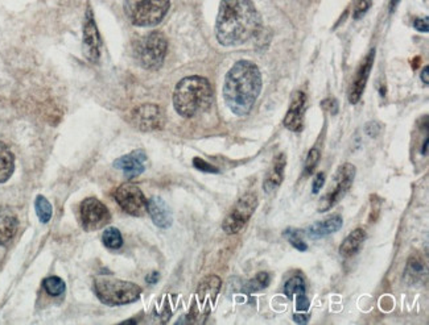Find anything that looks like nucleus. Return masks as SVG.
<instances>
[{
	"mask_svg": "<svg viewBox=\"0 0 429 325\" xmlns=\"http://www.w3.org/2000/svg\"><path fill=\"white\" fill-rule=\"evenodd\" d=\"M262 30V19L251 0H222L216 36L223 47H238Z\"/></svg>",
	"mask_w": 429,
	"mask_h": 325,
	"instance_id": "f257e3e1",
	"label": "nucleus"
},
{
	"mask_svg": "<svg viewBox=\"0 0 429 325\" xmlns=\"http://www.w3.org/2000/svg\"><path fill=\"white\" fill-rule=\"evenodd\" d=\"M371 7V0H354V19H361L365 16Z\"/></svg>",
	"mask_w": 429,
	"mask_h": 325,
	"instance_id": "7c9ffc66",
	"label": "nucleus"
},
{
	"mask_svg": "<svg viewBox=\"0 0 429 325\" xmlns=\"http://www.w3.org/2000/svg\"><path fill=\"white\" fill-rule=\"evenodd\" d=\"M344 225V220L339 215H332V216L325 218V220H321V221H316L315 224H312L305 234L312 238V240H320V238H324L329 234H333V233L338 232Z\"/></svg>",
	"mask_w": 429,
	"mask_h": 325,
	"instance_id": "f3484780",
	"label": "nucleus"
},
{
	"mask_svg": "<svg viewBox=\"0 0 429 325\" xmlns=\"http://www.w3.org/2000/svg\"><path fill=\"white\" fill-rule=\"evenodd\" d=\"M427 148H428V139H426V142H424V148L421 149V153H423V155H427Z\"/></svg>",
	"mask_w": 429,
	"mask_h": 325,
	"instance_id": "a19ab883",
	"label": "nucleus"
},
{
	"mask_svg": "<svg viewBox=\"0 0 429 325\" xmlns=\"http://www.w3.org/2000/svg\"><path fill=\"white\" fill-rule=\"evenodd\" d=\"M101 45H102L101 36L96 28L93 14L89 10L86 12L85 25H83V53H85V57L90 63H98L99 56H101Z\"/></svg>",
	"mask_w": 429,
	"mask_h": 325,
	"instance_id": "f8f14e48",
	"label": "nucleus"
},
{
	"mask_svg": "<svg viewBox=\"0 0 429 325\" xmlns=\"http://www.w3.org/2000/svg\"><path fill=\"white\" fill-rule=\"evenodd\" d=\"M171 0H126L125 10L136 27H155L169 11Z\"/></svg>",
	"mask_w": 429,
	"mask_h": 325,
	"instance_id": "39448f33",
	"label": "nucleus"
},
{
	"mask_svg": "<svg viewBox=\"0 0 429 325\" xmlns=\"http://www.w3.org/2000/svg\"><path fill=\"white\" fill-rule=\"evenodd\" d=\"M80 218L82 228L92 232L105 227L112 220V214L102 201L87 198L81 203Z\"/></svg>",
	"mask_w": 429,
	"mask_h": 325,
	"instance_id": "1a4fd4ad",
	"label": "nucleus"
},
{
	"mask_svg": "<svg viewBox=\"0 0 429 325\" xmlns=\"http://www.w3.org/2000/svg\"><path fill=\"white\" fill-rule=\"evenodd\" d=\"M193 165L196 169L198 170L205 171V172H218V169L210 164H207V161H204L202 158H194L193 159Z\"/></svg>",
	"mask_w": 429,
	"mask_h": 325,
	"instance_id": "2f4dec72",
	"label": "nucleus"
},
{
	"mask_svg": "<svg viewBox=\"0 0 429 325\" xmlns=\"http://www.w3.org/2000/svg\"><path fill=\"white\" fill-rule=\"evenodd\" d=\"M428 17H426V19H416V20L413 21L415 30H417L419 32L427 33V32H428Z\"/></svg>",
	"mask_w": 429,
	"mask_h": 325,
	"instance_id": "c9c22d12",
	"label": "nucleus"
},
{
	"mask_svg": "<svg viewBox=\"0 0 429 325\" xmlns=\"http://www.w3.org/2000/svg\"><path fill=\"white\" fill-rule=\"evenodd\" d=\"M160 279V274L158 271H154V273H151L145 280H147V283H149V284H155V283H158Z\"/></svg>",
	"mask_w": 429,
	"mask_h": 325,
	"instance_id": "58836bf2",
	"label": "nucleus"
},
{
	"mask_svg": "<svg viewBox=\"0 0 429 325\" xmlns=\"http://www.w3.org/2000/svg\"><path fill=\"white\" fill-rule=\"evenodd\" d=\"M147 212L149 214L154 224L163 229L169 228L174 223V216L169 205L160 197H152L147 201Z\"/></svg>",
	"mask_w": 429,
	"mask_h": 325,
	"instance_id": "dca6fc26",
	"label": "nucleus"
},
{
	"mask_svg": "<svg viewBox=\"0 0 429 325\" xmlns=\"http://www.w3.org/2000/svg\"><path fill=\"white\" fill-rule=\"evenodd\" d=\"M421 79H423V82H424L426 85H428V66H424V69H423V73H421Z\"/></svg>",
	"mask_w": 429,
	"mask_h": 325,
	"instance_id": "ea45409f",
	"label": "nucleus"
},
{
	"mask_svg": "<svg viewBox=\"0 0 429 325\" xmlns=\"http://www.w3.org/2000/svg\"><path fill=\"white\" fill-rule=\"evenodd\" d=\"M271 277L269 273H264V271H260L255 276V278L249 280L244 286V291L247 294H253L255 291H260L266 287H269L270 284Z\"/></svg>",
	"mask_w": 429,
	"mask_h": 325,
	"instance_id": "b1692460",
	"label": "nucleus"
},
{
	"mask_svg": "<svg viewBox=\"0 0 429 325\" xmlns=\"http://www.w3.org/2000/svg\"><path fill=\"white\" fill-rule=\"evenodd\" d=\"M131 123L143 132L161 129L165 124V115L158 104H143L131 113Z\"/></svg>",
	"mask_w": 429,
	"mask_h": 325,
	"instance_id": "9b49d317",
	"label": "nucleus"
},
{
	"mask_svg": "<svg viewBox=\"0 0 429 325\" xmlns=\"http://www.w3.org/2000/svg\"><path fill=\"white\" fill-rule=\"evenodd\" d=\"M320 158H321V153L318 150L317 148H312L308 153L306 157V161H305V166H304V172L302 175L304 177H309L312 175L316 168H317L318 162H320Z\"/></svg>",
	"mask_w": 429,
	"mask_h": 325,
	"instance_id": "c756f323",
	"label": "nucleus"
},
{
	"mask_svg": "<svg viewBox=\"0 0 429 325\" xmlns=\"http://www.w3.org/2000/svg\"><path fill=\"white\" fill-rule=\"evenodd\" d=\"M262 86V74L254 63L242 60L234 63L223 85V98L227 107L238 116H246L254 107Z\"/></svg>",
	"mask_w": 429,
	"mask_h": 325,
	"instance_id": "f03ea898",
	"label": "nucleus"
},
{
	"mask_svg": "<svg viewBox=\"0 0 429 325\" xmlns=\"http://www.w3.org/2000/svg\"><path fill=\"white\" fill-rule=\"evenodd\" d=\"M286 166V157L284 153H280L275 158L270 170L267 172L264 182H263V190L271 194L278 187L283 183L284 179V170Z\"/></svg>",
	"mask_w": 429,
	"mask_h": 325,
	"instance_id": "6ab92c4d",
	"label": "nucleus"
},
{
	"mask_svg": "<svg viewBox=\"0 0 429 325\" xmlns=\"http://www.w3.org/2000/svg\"><path fill=\"white\" fill-rule=\"evenodd\" d=\"M15 171V155L0 141V183L7 182Z\"/></svg>",
	"mask_w": 429,
	"mask_h": 325,
	"instance_id": "4be33fe9",
	"label": "nucleus"
},
{
	"mask_svg": "<svg viewBox=\"0 0 429 325\" xmlns=\"http://www.w3.org/2000/svg\"><path fill=\"white\" fill-rule=\"evenodd\" d=\"M306 109V96L302 91L293 93L291 107L286 112L284 125L292 132H302L304 128V113Z\"/></svg>",
	"mask_w": 429,
	"mask_h": 325,
	"instance_id": "2eb2a0df",
	"label": "nucleus"
},
{
	"mask_svg": "<svg viewBox=\"0 0 429 325\" xmlns=\"http://www.w3.org/2000/svg\"><path fill=\"white\" fill-rule=\"evenodd\" d=\"M355 178V166L351 164L341 165L333 175L331 191L326 192L318 203V211L321 214L332 210L337 203L349 192L350 187Z\"/></svg>",
	"mask_w": 429,
	"mask_h": 325,
	"instance_id": "0eeeda50",
	"label": "nucleus"
},
{
	"mask_svg": "<svg viewBox=\"0 0 429 325\" xmlns=\"http://www.w3.org/2000/svg\"><path fill=\"white\" fill-rule=\"evenodd\" d=\"M424 276H426V265L423 262V260L417 256L410 257L404 271V280L408 284H415L423 280Z\"/></svg>",
	"mask_w": 429,
	"mask_h": 325,
	"instance_id": "5701e85b",
	"label": "nucleus"
},
{
	"mask_svg": "<svg viewBox=\"0 0 429 325\" xmlns=\"http://www.w3.org/2000/svg\"><path fill=\"white\" fill-rule=\"evenodd\" d=\"M94 291L98 299L107 306H123L134 303L142 295V289L138 284L110 278H96L94 280Z\"/></svg>",
	"mask_w": 429,
	"mask_h": 325,
	"instance_id": "20e7f679",
	"label": "nucleus"
},
{
	"mask_svg": "<svg viewBox=\"0 0 429 325\" xmlns=\"http://www.w3.org/2000/svg\"><path fill=\"white\" fill-rule=\"evenodd\" d=\"M366 234L365 229L362 228H357L354 229L353 232L350 233L349 236L344 240V243L341 244L339 247V254L345 258H350L353 256H355L361 248L364 247L365 244Z\"/></svg>",
	"mask_w": 429,
	"mask_h": 325,
	"instance_id": "412c9836",
	"label": "nucleus"
},
{
	"mask_svg": "<svg viewBox=\"0 0 429 325\" xmlns=\"http://www.w3.org/2000/svg\"><path fill=\"white\" fill-rule=\"evenodd\" d=\"M365 132L367 136L370 137H377L381 132V125L378 124L377 122H371V123H367L365 126Z\"/></svg>",
	"mask_w": 429,
	"mask_h": 325,
	"instance_id": "72a5a7b5",
	"label": "nucleus"
},
{
	"mask_svg": "<svg viewBox=\"0 0 429 325\" xmlns=\"http://www.w3.org/2000/svg\"><path fill=\"white\" fill-rule=\"evenodd\" d=\"M300 293H305V282L302 277L296 276L293 278L289 279L284 286V294L292 299L293 295L300 294Z\"/></svg>",
	"mask_w": 429,
	"mask_h": 325,
	"instance_id": "c85d7f7f",
	"label": "nucleus"
},
{
	"mask_svg": "<svg viewBox=\"0 0 429 325\" xmlns=\"http://www.w3.org/2000/svg\"><path fill=\"white\" fill-rule=\"evenodd\" d=\"M397 3H399V0H393V1H391V5H390V10H391V11L395 10Z\"/></svg>",
	"mask_w": 429,
	"mask_h": 325,
	"instance_id": "79ce46f5",
	"label": "nucleus"
},
{
	"mask_svg": "<svg viewBox=\"0 0 429 325\" xmlns=\"http://www.w3.org/2000/svg\"><path fill=\"white\" fill-rule=\"evenodd\" d=\"M147 155L142 149L134 150L128 155H123L121 158H118L114 162V168L118 170H122L128 179H134L136 177H139L140 174H143L145 170V164H147Z\"/></svg>",
	"mask_w": 429,
	"mask_h": 325,
	"instance_id": "4468645a",
	"label": "nucleus"
},
{
	"mask_svg": "<svg viewBox=\"0 0 429 325\" xmlns=\"http://www.w3.org/2000/svg\"><path fill=\"white\" fill-rule=\"evenodd\" d=\"M293 322L297 324H306L309 322V315H304V313H295L293 315Z\"/></svg>",
	"mask_w": 429,
	"mask_h": 325,
	"instance_id": "e433bc0d",
	"label": "nucleus"
},
{
	"mask_svg": "<svg viewBox=\"0 0 429 325\" xmlns=\"http://www.w3.org/2000/svg\"><path fill=\"white\" fill-rule=\"evenodd\" d=\"M44 289L50 296H60L65 293V282L59 277H48L44 279Z\"/></svg>",
	"mask_w": 429,
	"mask_h": 325,
	"instance_id": "cd10ccee",
	"label": "nucleus"
},
{
	"mask_svg": "<svg viewBox=\"0 0 429 325\" xmlns=\"http://www.w3.org/2000/svg\"><path fill=\"white\" fill-rule=\"evenodd\" d=\"M325 185V174L324 172H317L316 178L313 179V183H312V192L313 194H317L318 191L324 187Z\"/></svg>",
	"mask_w": 429,
	"mask_h": 325,
	"instance_id": "f704fd0d",
	"label": "nucleus"
},
{
	"mask_svg": "<svg viewBox=\"0 0 429 325\" xmlns=\"http://www.w3.org/2000/svg\"><path fill=\"white\" fill-rule=\"evenodd\" d=\"M258 208V197L256 194L249 192L239 199L229 215L224 217L222 228L227 234H237L240 232L247 221L254 215L255 210Z\"/></svg>",
	"mask_w": 429,
	"mask_h": 325,
	"instance_id": "6e6552de",
	"label": "nucleus"
},
{
	"mask_svg": "<svg viewBox=\"0 0 429 325\" xmlns=\"http://www.w3.org/2000/svg\"><path fill=\"white\" fill-rule=\"evenodd\" d=\"M322 104H328V106H324L326 109H331L332 113H335L338 111V106H337V102L334 99H328L325 100Z\"/></svg>",
	"mask_w": 429,
	"mask_h": 325,
	"instance_id": "4c0bfd02",
	"label": "nucleus"
},
{
	"mask_svg": "<svg viewBox=\"0 0 429 325\" xmlns=\"http://www.w3.org/2000/svg\"><path fill=\"white\" fill-rule=\"evenodd\" d=\"M374 58H375V50L373 49L366 56L365 60L362 61L358 67V70H357V74L353 79V83H351V87L349 90V100L351 104H357L359 102L362 93L365 91L366 85H367V80H368L373 65H374Z\"/></svg>",
	"mask_w": 429,
	"mask_h": 325,
	"instance_id": "ddd939ff",
	"label": "nucleus"
},
{
	"mask_svg": "<svg viewBox=\"0 0 429 325\" xmlns=\"http://www.w3.org/2000/svg\"><path fill=\"white\" fill-rule=\"evenodd\" d=\"M221 279L216 276H210L204 279L198 289H197V298H198V302L200 304H202V307H207L205 310L209 312L210 307L214 304L216 302V298L221 290Z\"/></svg>",
	"mask_w": 429,
	"mask_h": 325,
	"instance_id": "a211bd4d",
	"label": "nucleus"
},
{
	"mask_svg": "<svg viewBox=\"0 0 429 325\" xmlns=\"http://www.w3.org/2000/svg\"><path fill=\"white\" fill-rule=\"evenodd\" d=\"M17 217L7 210H0V245H8L17 232Z\"/></svg>",
	"mask_w": 429,
	"mask_h": 325,
	"instance_id": "aec40b11",
	"label": "nucleus"
},
{
	"mask_svg": "<svg viewBox=\"0 0 429 325\" xmlns=\"http://www.w3.org/2000/svg\"><path fill=\"white\" fill-rule=\"evenodd\" d=\"M309 309V300L305 293L296 295V310L306 311Z\"/></svg>",
	"mask_w": 429,
	"mask_h": 325,
	"instance_id": "473e14b6",
	"label": "nucleus"
},
{
	"mask_svg": "<svg viewBox=\"0 0 429 325\" xmlns=\"http://www.w3.org/2000/svg\"><path fill=\"white\" fill-rule=\"evenodd\" d=\"M114 198L119 207L131 216H143L147 212V199L143 191L132 183H123L114 192Z\"/></svg>",
	"mask_w": 429,
	"mask_h": 325,
	"instance_id": "9d476101",
	"label": "nucleus"
},
{
	"mask_svg": "<svg viewBox=\"0 0 429 325\" xmlns=\"http://www.w3.org/2000/svg\"><path fill=\"white\" fill-rule=\"evenodd\" d=\"M34 208H36V214H37V216L40 218V221L44 223V224L49 223V220L52 218L53 210H52V204H50L44 197L39 195V197L36 198Z\"/></svg>",
	"mask_w": 429,
	"mask_h": 325,
	"instance_id": "a878e982",
	"label": "nucleus"
},
{
	"mask_svg": "<svg viewBox=\"0 0 429 325\" xmlns=\"http://www.w3.org/2000/svg\"><path fill=\"white\" fill-rule=\"evenodd\" d=\"M167 50V37L161 32H151L135 44V57L145 70H158L164 63Z\"/></svg>",
	"mask_w": 429,
	"mask_h": 325,
	"instance_id": "423d86ee",
	"label": "nucleus"
},
{
	"mask_svg": "<svg viewBox=\"0 0 429 325\" xmlns=\"http://www.w3.org/2000/svg\"><path fill=\"white\" fill-rule=\"evenodd\" d=\"M102 241L106 248L112 249V250L121 249L123 245V237L119 232V229L116 228H107L102 234Z\"/></svg>",
	"mask_w": 429,
	"mask_h": 325,
	"instance_id": "393cba45",
	"label": "nucleus"
},
{
	"mask_svg": "<svg viewBox=\"0 0 429 325\" xmlns=\"http://www.w3.org/2000/svg\"><path fill=\"white\" fill-rule=\"evenodd\" d=\"M213 104V87L207 78L200 76L181 79L174 93L176 112L182 117H194L204 113Z\"/></svg>",
	"mask_w": 429,
	"mask_h": 325,
	"instance_id": "7ed1b4c3",
	"label": "nucleus"
},
{
	"mask_svg": "<svg viewBox=\"0 0 429 325\" xmlns=\"http://www.w3.org/2000/svg\"><path fill=\"white\" fill-rule=\"evenodd\" d=\"M284 237L291 243V245L295 249H297L299 251H306L308 245L302 238V231L299 229H293V228H288L284 231Z\"/></svg>",
	"mask_w": 429,
	"mask_h": 325,
	"instance_id": "bb28decb",
	"label": "nucleus"
}]
</instances>
